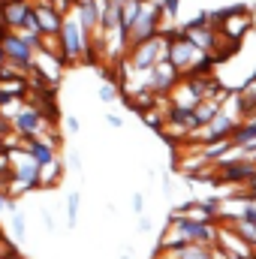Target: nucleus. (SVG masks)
<instances>
[{"instance_id": "1a4fd4ad", "label": "nucleus", "mask_w": 256, "mask_h": 259, "mask_svg": "<svg viewBox=\"0 0 256 259\" xmlns=\"http://www.w3.org/2000/svg\"><path fill=\"white\" fill-rule=\"evenodd\" d=\"M178 6H181V0H166V3L160 6L163 18H175V15H178Z\"/></svg>"}, {"instance_id": "9b49d317", "label": "nucleus", "mask_w": 256, "mask_h": 259, "mask_svg": "<svg viewBox=\"0 0 256 259\" xmlns=\"http://www.w3.org/2000/svg\"><path fill=\"white\" fill-rule=\"evenodd\" d=\"M66 208H69V223H75V214H78V193H72V196H69Z\"/></svg>"}, {"instance_id": "f03ea898", "label": "nucleus", "mask_w": 256, "mask_h": 259, "mask_svg": "<svg viewBox=\"0 0 256 259\" xmlns=\"http://www.w3.org/2000/svg\"><path fill=\"white\" fill-rule=\"evenodd\" d=\"M181 84V69L172 64V61H160V64L151 69V81H148V88L151 91H175Z\"/></svg>"}, {"instance_id": "2eb2a0df", "label": "nucleus", "mask_w": 256, "mask_h": 259, "mask_svg": "<svg viewBox=\"0 0 256 259\" xmlns=\"http://www.w3.org/2000/svg\"><path fill=\"white\" fill-rule=\"evenodd\" d=\"M106 121H109V124H112V127H121V124H124V121H121V115H109V118H106Z\"/></svg>"}, {"instance_id": "7ed1b4c3", "label": "nucleus", "mask_w": 256, "mask_h": 259, "mask_svg": "<svg viewBox=\"0 0 256 259\" xmlns=\"http://www.w3.org/2000/svg\"><path fill=\"white\" fill-rule=\"evenodd\" d=\"M232 145L241 148L244 154H256V118H244L235 133H232Z\"/></svg>"}, {"instance_id": "a211bd4d", "label": "nucleus", "mask_w": 256, "mask_h": 259, "mask_svg": "<svg viewBox=\"0 0 256 259\" xmlns=\"http://www.w3.org/2000/svg\"><path fill=\"white\" fill-rule=\"evenodd\" d=\"M121 259H130V253H124V256H121Z\"/></svg>"}, {"instance_id": "dca6fc26", "label": "nucleus", "mask_w": 256, "mask_h": 259, "mask_svg": "<svg viewBox=\"0 0 256 259\" xmlns=\"http://www.w3.org/2000/svg\"><path fill=\"white\" fill-rule=\"evenodd\" d=\"M66 127L72 130V133H75V130H78V121H75V118H66Z\"/></svg>"}, {"instance_id": "4468645a", "label": "nucleus", "mask_w": 256, "mask_h": 259, "mask_svg": "<svg viewBox=\"0 0 256 259\" xmlns=\"http://www.w3.org/2000/svg\"><path fill=\"white\" fill-rule=\"evenodd\" d=\"M69 166H72V169H81V157H78V154H69Z\"/></svg>"}, {"instance_id": "f257e3e1", "label": "nucleus", "mask_w": 256, "mask_h": 259, "mask_svg": "<svg viewBox=\"0 0 256 259\" xmlns=\"http://www.w3.org/2000/svg\"><path fill=\"white\" fill-rule=\"evenodd\" d=\"M256 175V160L253 157H241V160H220L217 163V184H241L247 187V181Z\"/></svg>"}, {"instance_id": "423d86ee", "label": "nucleus", "mask_w": 256, "mask_h": 259, "mask_svg": "<svg viewBox=\"0 0 256 259\" xmlns=\"http://www.w3.org/2000/svg\"><path fill=\"white\" fill-rule=\"evenodd\" d=\"M30 160H33L36 166H55V151H52V145L33 142V145H30Z\"/></svg>"}, {"instance_id": "0eeeda50", "label": "nucleus", "mask_w": 256, "mask_h": 259, "mask_svg": "<svg viewBox=\"0 0 256 259\" xmlns=\"http://www.w3.org/2000/svg\"><path fill=\"white\" fill-rule=\"evenodd\" d=\"M15 127L21 130V133H36V127H39V112H24V115H18Z\"/></svg>"}, {"instance_id": "f8f14e48", "label": "nucleus", "mask_w": 256, "mask_h": 259, "mask_svg": "<svg viewBox=\"0 0 256 259\" xmlns=\"http://www.w3.org/2000/svg\"><path fill=\"white\" fill-rule=\"evenodd\" d=\"M133 211L142 217V211H145V196L142 193H133Z\"/></svg>"}, {"instance_id": "ddd939ff", "label": "nucleus", "mask_w": 256, "mask_h": 259, "mask_svg": "<svg viewBox=\"0 0 256 259\" xmlns=\"http://www.w3.org/2000/svg\"><path fill=\"white\" fill-rule=\"evenodd\" d=\"M139 232H151V217H139Z\"/></svg>"}, {"instance_id": "20e7f679", "label": "nucleus", "mask_w": 256, "mask_h": 259, "mask_svg": "<svg viewBox=\"0 0 256 259\" xmlns=\"http://www.w3.org/2000/svg\"><path fill=\"white\" fill-rule=\"evenodd\" d=\"M81 30H84L81 21H66L64 24V49H66V55H78V52L84 49L88 33H81Z\"/></svg>"}, {"instance_id": "f3484780", "label": "nucleus", "mask_w": 256, "mask_h": 259, "mask_svg": "<svg viewBox=\"0 0 256 259\" xmlns=\"http://www.w3.org/2000/svg\"><path fill=\"white\" fill-rule=\"evenodd\" d=\"M148 3H154V6H163V3H166V0H148Z\"/></svg>"}, {"instance_id": "6e6552de", "label": "nucleus", "mask_w": 256, "mask_h": 259, "mask_svg": "<svg viewBox=\"0 0 256 259\" xmlns=\"http://www.w3.org/2000/svg\"><path fill=\"white\" fill-rule=\"evenodd\" d=\"M12 232H15L18 241H24V214H21V211L12 214Z\"/></svg>"}, {"instance_id": "39448f33", "label": "nucleus", "mask_w": 256, "mask_h": 259, "mask_svg": "<svg viewBox=\"0 0 256 259\" xmlns=\"http://www.w3.org/2000/svg\"><path fill=\"white\" fill-rule=\"evenodd\" d=\"M3 49H6V55H9L12 61H18V64H27V61H30V46H27L24 36H6V39H3Z\"/></svg>"}, {"instance_id": "9d476101", "label": "nucleus", "mask_w": 256, "mask_h": 259, "mask_svg": "<svg viewBox=\"0 0 256 259\" xmlns=\"http://www.w3.org/2000/svg\"><path fill=\"white\" fill-rule=\"evenodd\" d=\"M115 97H118V88H115V84H109V81H106V84H103V88H100V100H103V103H112V100H115Z\"/></svg>"}]
</instances>
